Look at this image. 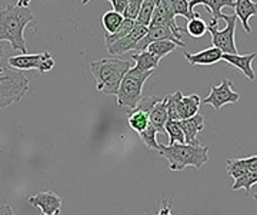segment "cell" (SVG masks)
Returning <instances> with one entry per match:
<instances>
[{"mask_svg":"<svg viewBox=\"0 0 257 215\" xmlns=\"http://www.w3.org/2000/svg\"><path fill=\"white\" fill-rule=\"evenodd\" d=\"M35 15L29 8H20L18 5H8L0 10V43L8 42L13 50L20 53H28L25 40V29Z\"/></svg>","mask_w":257,"mask_h":215,"instance_id":"cell-1","label":"cell"},{"mask_svg":"<svg viewBox=\"0 0 257 215\" xmlns=\"http://www.w3.org/2000/svg\"><path fill=\"white\" fill-rule=\"evenodd\" d=\"M8 59V47L0 43V109L22 101L29 91L26 75L10 67Z\"/></svg>","mask_w":257,"mask_h":215,"instance_id":"cell-2","label":"cell"},{"mask_svg":"<svg viewBox=\"0 0 257 215\" xmlns=\"http://www.w3.org/2000/svg\"><path fill=\"white\" fill-rule=\"evenodd\" d=\"M132 67V62L117 56L103 57L90 63V72L96 79V89L104 95H117L123 76Z\"/></svg>","mask_w":257,"mask_h":215,"instance_id":"cell-3","label":"cell"},{"mask_svg":"<svg viewBox=\"0 0 257 215\" xmlns=\"http://www.w3.org/2000/svg\"><path fill=\"white\" fill-rule=\"evenodd\" d=\"M160 155L167 159L170 171H183L186 167L203 168L209 161V147L207 145H160Z\"/></svg>","mask_w":257,"mask_h":215,"instance_id":"cell-4","label":"cell"},{"mask_svg":"<svg viewBox=\"0 0 257 215\" xmlns=\"http://www.w3.org/2000/svg\"><path fill=\"white\" fill-rule=\"evenodd\" d=\"M153 75V72H143L139 70L138 67H130L127 74L123 76V81L120 84L119 92L116 95L117 98V105L120 108L126 109H135L139 101L142 99L143 94V85L146 84L147 79Z\"/></svg>","mask_w":257,"mask_h":215,"instance_id":"cell-5","label":"cell"},{"mask_svg":"<svg viewBox=\"0 0 257 215\" xmlns=\"http://www.w3.org/2000/svg\"><path fill=\"white\" fill-rule=\"evenodd\" d=\"M226 28L223 30L217 29L219 22L211 20L210 25L207 26V30L211 35V43L213 46L220 49L223 53L227 55H237V46H236V13L226 15Z\"/></svg>","mask_w":257,"mask_h":215,"instance_id":"cell-6","label":"cell"},{"mask_svg":"<svg viewBox=\"0 0 257 215\" xmlns=\"http://www.w3.org/2000/svg\"><path fill=\"white\" fill-rule=\"evenodd\" d=\"M8 63L10 67L16 69V70H32L36 69L39 74H47L55 67L56 62L53 56L45 52V53H22V55H16V56H10L8 59Z\"/></svg>","mask_w":257,"mask_h":215,"instance_id":"cell-7","label":"cell"},{"mask_svg":"<svg viewBox=\"0 0 257 215\" xmlns=\"http://www.w3.org/2000/svg\"><path fill=\"white\" fill-rule=\"evenodd\" d=\"M240 101V94L233 89V84L229 79H223L219 86H211L210 94L206 99H203L202 103L211 105L216 112H219L224 105L229 103H237Z\"/></svg>","mask_w":257,"mask_h":215,"instance_id":"cell-8","label":"cell"},{"mask_svg":"<svg viewBox=\"0 0 257 215\" xmlns=\"http://www.w3.org/2000/svg\"><path fill=\"white\" fill-rule=\"evenodd\" d=\"M149 26H165V28H169L175 33L176 38L180 39V40H182L183 33L186 32L183 28H180L176 23V16L172 12L169 0H163L160 3H157L155 12H153V16H152V22H150Z\"/></svg>","mask_w":257,"mask_h":215,"instance_id":"cell-9","label":"cell"},{"mask_svg":"<svg viewBox=\"0 0 257 215\" xmlns=\"http://www.w3.org/2000/svg\"><path fill=\"white\" fill-rule=\"evenodd\" d=\"M146 33H147V28L136 25V26L132 29L127 35L124 36V38L119 39L117 42H114L113 45L107 46L106 49H107V52L110 53L111 56L119 57L120 55H124L126 52L135 50L136 46H138L139 42L146 36Z\"/></svg>","mask_w":257,"mask_h":215,"instance_id":"cell-10","label":"cell"},{"mask_svg":"<svg viewBox=\"0 0 257 215\" xmlns=\"http://www.w3.org/2000/svg\"><path fill=\"white\" fill-rule=\"evenodd\" d=\"M28 204L30 206L39 208L42 214L55 215L60 212L63 199L53 191H45V192H39L36 195L30 196L28 199Z\"/></svg>","mask_w":257,"mask_h":215,"instance_id":"cell-11","label":"cell"},{"mask_svg":"<svg viewBox=\"0 0 257 215\" xmlns=\"http://www.w3.org/2000/svg\"><path fill=\"white\" fill-rule=\"evenodd\" d=\"M157 40H170V42L176 43L177 46H187V43L183 42V40H180V39L176 38L175 33H173L169 28H165V26H149V28H147L146 36L139 42L138 46H136V49H135L133 52L146 50V47L149 46L150 43L157 42Z\"/></svg>","mask_w":257,"mask_h":215,"instance_id":"cell-12","label":"cell"},{"mask_svg":"<svg viewBox=\"0 0 257 215\" xmlns=\"http://www.w3.org/2000/svg\"><path fill=\"white\" fill-rule=\"evenodd\" d=\"M256 56V52L246 53V55H239V53L237 55H227V53H223L221 55V60H226L230 66L239 69L246 79L254 81L256 79V74H254V70L251 67V63H253V60H254Z\"/></svg>","mask_w":257,"mask_h":215,"instance_id":"cell-13","label":"cell"},{"mask_svg":"<svg viewBox=\"0 0 257 215\" xmlns=\"http://www.w3.org/2000/svg\"><path fill=\"white\" fill-rule=\"evenodd\" d=\"M179 123H180V128H182V131L184 133V144L194 145V147L202 145L197 139V133L204 128V116L203 115L196 113L192 118L179 121Z\"/></svg>","mask_w":257,"mask_h":215,"instance_id":"cell-14","label":"cell"},{"mask_svg":"<svg viewBox=\"0 0 257 215\" xmlns=\"http://www.w3.org/2000/svg\"><path fill=\"white\" fill-rule=\"evenodd\" d=\"M221 52L220 49L211 46L209 49H204L202 52L197 53H187L184 52V57L186 60L192 66H211L221 60Z\"/></svg>","mask_w":257,"mask_h":215,"instance_id":"cell-15","label":"cell"},{"mask_svg":"<svg viewBox=\"0 0 257 215\" xmlns=\"http://www.w3.org/2000/svg\"><path fill=\"white\" fill-rule=\"evenodd\" d=\"M227 167V174L233 179L247 175L250 172L257 169V155L254 157H248V158H237V159H229L226 162Z\"/></svg>","mask_w":257,"mask_h":215,"instance_id":"cell-16","label":"cell"},{"mask_svg":"<svg viewBox=\"0 0 257 215\" xmlns=\"http://www.w3.org/2000/svg\"><path fill=\"white\" fill-rule=\"evenodd\" d=\"M197 5H204L207 12L211 15V20L219 22V19H226V15L221 13L223 8H233L234 9V0H189V6L193 10Z\"/></svg>","mask_w":257,"mask_h":215,"instance_id":"cell-17","label":"cell"},{"mask_svg":"<svg viewBox=\"0 0 257 215\" xmlns=\"http://www.w3.org/2000/svg\"><path fill=\"white\" fill-rule=\"evenodd\" d=\"M234 10L236 16L241 22L244 32L251 33V28L248 25V20L257 15V3L253 0H234Z\"/></svg>","mask_w":257,"mask_h":215,"instance_id":"cell-18","label":"cell"},{"mask_svg":"<svg viewBox=\"0 0 257 215\" xmlns=\"http://www.w3.org/2000/svg\"><path fill=\"white\" fill-rule=\"evenodd\" d=\"M202 105V99L199 95H189V96H182L177 102V118L179 121L192 118L199 112V108Z\"/></svg>","mask_w":257,"mask_h":215,"instance_id":"cell-19","label":"cell"},{"mask_svg":"<svg viewBox=\"0 0 257 215\" xmlns=\"http://www.w3.org/2000/svg\"><path fill=\"white\" fill-rule=\"evenodd\" d=\"M167 121H169V115H167V101H166L165 96V98H162L155 105V108L152 109V112L149 113V123L159 133H166L165 125Z\"/></svg>","mask_w":257,"mask_h":215,"instance_id":"cell-20","label":"cell"},{"mask_svg":"<svg viewBox=\"0 0 257 215\" xmlns=\"http://www.w3.org/2000/svg\"><path fill=\"white\" fill-rule=\"evenodd\" d=\"M132 59L135 60V67H138L139 70H143V72H149V70L155 72V69H157L159 63H160V59L153 56L147 50L133 52L132 53Z\"/></svg>","mask_w":257,"mask_h":215,"instance_id":"cell-21","label":"cell"},{"mask_svg":"<svg viewBox=\"0 0 257 215\" xmlns=\"http://www.w3.org/2000/svg\"><path fill=\"white\" fill-rule=\"evenodd\" d=\"M127 122L128 126L133 131L140 133V132L145 131L147 128V125H149V113L143 112V111H140L138 108H135V109H132L130 113H128Z\"/></svg>","mask_w":257,"mask_h":215,"instance_id":"cell-22","label":"cell"},{"mask_svg":"<svg viewBox=\"0 0 257 215\" xmlns=\"http://www.w3.org/2000/svg\"><path fill=\"white\" fill-rule=\"evenodd\" d=\"M176 47H177V45L170 42V40H157V42L150 43L146 47V50L149 53H152L153 56H156L157 59H162V57L167 56L169 53H172Z\"/></svg>","mask_w":257,"mask_h":215,"instance_id":"cell-23","label":"cell"},{"mask_svg":"<svg viewBox=\"0 0 257 215\" xmlns=\"http://www.w3.org/2000/svg\"><path fill=\"white\" fill-rule=\"evenodd\" d=\"M136 26V22L132 19H123V23L120 25V28L114 33H104V45L106 47L113 45L114 42H117L119 39L124 38L132 29Z\"/></svg>","mask_w":257,"mask_h":215,"instance_id":"cell-24","label":"cell"},{"mask_svg":"<svg viewBox=\"0 0 257 215\" xmlns=\"http://www.w3.org/2000/svg\"><path fill=\"white\" fill-rule=\"evenodd\" d=\"M123 19L124 18L120 13L114 12V10H109V12H106L103 15L101 25H103V28L106 30V33H114L120 28V25L123 23Z\"/></svg>","mask_w":257,"mask_h":215,"instance_id":"cell-25","label":"cell"},{"mask_svg":"<svg viewBox=\"0 0 257 215\" xmlns=\"http://www.w3.org/2000/svg\"><path fill=\"white\" fill-rule=\"evenodd\" d=\"M155 8H156V3L153 0H145L142 8L139 10L138 18H136V25L139 26H145V28H149L150 22H152V16H153V12H155Z\"/></svg>","mask_w":257,"mask_h":215,"instance_id":"cell-26","label":"cell"},{"mask_svg":"<svg viewBox=\"0 0 257 215\" xmlns=\"http://www.w3.org/2000/svg\"><path fill=\"white\" fill-rule=\"evenodd\" d=\"M169 5H170L172 12H173L175 16H183L187 20H192L199 16L197 13H194L190 9L189 0H169Z\"/></svg>","mask_w":257,"mask_h":215,"instance_id":"cell-27","label":"cell"},{"mask_svg":"<svg viewBox=\"0 0 257 215\" xmlns=\"http://www.w3.org/2000/svg\"><path fill=\"white\" fill-rule=\"evenodd\" d=\"M165 132L169 135V145H175L177 144H184V133L180 128V123L179 121H169L166 122L165 125Z\"/></svg>","mask_w":257,"mask_h":215,"instance_id":"cell-28","label":"cell"},{"mask_svg":"<svg viewBox=\"0 0 257 215\" xmlns=\"http://www.w3.org/2000/svg\"><path fill=\"white\" fill-rule=\"evenodd\" d=\"M157 133H159V132H157L156 129L149 123L146 129L139 133V136H140V139L143 140V144L146 145V148H149V150L159 151L160 150V145H162V144H159V142H157Z\"/></svg>","mask_w":257,"mask_h":215,"instance_id":"cell-29","label":"cell"},{"mask_svg":"<svg viewBox=\"0 0 257 215\" xmlns=\"http://www.w3.org/2000/svg\"><path fill=\"white\" fill-rule=\"evenodd\" d=\"M254 184H257V169L256 171H253V172H250V174H247V175H243V177L234 179V182H233V185H231V189H233V191L244 189L248 194L250 189H251V187H253Z\"/></svg>","mask_w":257,"mask_h":215,"instance_id":"cell-30","label":"cell"},{"mask_svg":"<svg viewBox=\"0 0 257 215\" xmlns=\"http://www.w3.org/2000/svg\"><path fill=\"white\" fill-rule=\"evenodd\" d=\"M184 30H186L192 38L199 39L203 38L204 33L207 32V25L204 23V20L200 19V18L197 16V18H194V19L189 20V23H187V26H186Z\"/></svg>","mask_w":257,"mask_h":215,"instance_id":"cell-31","label":"cell"},{"mask_svg":"<svg viewBox=\"0 0 257 215\" xmlns=\"http://www.w3.org/2000/svg\"><path fill=\"white\" fill-rule=\"evenodd\" d=\"M182 96H183V94L180 91L166 96V101H167V115H169V119H172V121H179V118H177V102H179V99Z\"/></svg>","mask_w":257,"mask_h":215,"instance_id":"cell-32","label":"cell"},{"mask_svg":"<svg viewBox=\"0 0 257 215\" xmlns=\"http://www.w3.org/2000/svg\"><path fill=\"white\" fill-rule=\"evenodd\" d=\"M143 2H145V0H128L127 10H126V13H124V19L136 20L139 10L142 8Z\"/></svg>","mask_w":257,"mask_h":215,"instance_id":"cell-33","label":"cell"},{"mask_svg":"<svg viewBox=\"0 0 257 215\" xmlns=\"http://www.w3.org/2000/svg\"><path fill=\"white\" fill-rule=\"evenodd\" d=\"M109 2L111 3V6H113V10L120 13V15L124 18V13H126V10H127L128 0H109Z\"/></svg>","mask_w":257,"mask_h":215,"instance_id":"cell-34","label":"cell"},{"mask_svg":"<svg viewBox=\"0 0 257 215\" xmlns=\"http://www.w3.org/2000/svg\"><path fill=\"white\" fill-rule=\"evenodd\" d=\"M155 215H173L172 214V202H167L166 201L165 204L160 206V209Z\"/></svg>","mask_w":257,"mask_h":215,"instance_id":"cell-35","label":"cell"},{"mask_svg":"<svg viewBox=\"0 0 257 215\" xmlns=\"http://www.w3.org/2000/svg\"><path fill=\"white\" fill-rule=\"evenodd\" d=\"M0 215H16L13 208L9 205V204H3L0 205Z\"/></svg>","mask_w":257,"mask_h":215,"instance_id":"cell-36","label":"cell"},{"mask_svg":"<svg viewBox=\"0 0 257 215\" xmlns=\"http://www.w3.org/2000/svg\"><path fill=\"white\" fill-rule=\"evenodd\" d=\"M29 3H30V0H19L18 6H20V8H29Z\"/></svg>","mask_w":257,"mask_h":215,"instance_id":"cell-37","label":"cell"},{"mask_svg":"<svg viewBox=\"0 0 257 215\" xmlns=\"http://www.w3.org/2000/svg\"><path fill=\"white\" fill-rule=\"evenodd\" d=\"M89 2H90V0H82L83 5H86V3H89Z\"/></svg>","mask_w":257,"mask_h":215,"instance_id":"cell-38","label":"cell"},{"mask_svg":"<svg viewBox=\"0 0 257 215\" xmlns=\"http://www.w3.org/2000/svg\"><path fill=\"white\" fill-rule=\"evenodd\" d=\"M153 2L157 5V3H160V2H163V0H153Z\"/></svg>","mask_w":257,"mask_h":215,"instance_id":"cell-39","label":"cell"},{"mask_svg":"<svg viewBox=\"0 0 257 215\" xmlns=\"http://www.w3.org/2000/svg\"><path fill=\"white\" fill-rule=\"evenodd\" d=\"M253 198H254V201H257V194L254 196H253Z\"/></svg>","mask_w":257,"mask_h":215,"instance_id":"cell-40","label":"cell"},{"mask_svg":"<svg viewBox=\"0 0 257 215\" xmlns=\"http://www.w3.org/2000/svg\"><path fill=\"white\" fill-rule=\"evenodd\" d=\"M42 215H45V214H42ZM55 215H59V214H55Z\"/></svg>","mask_w":257,"mask_h":215,"instance_id":"cell-41","label":"cell"}]
</instances>
